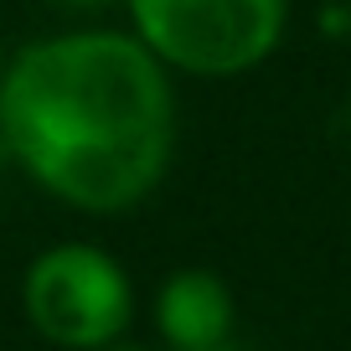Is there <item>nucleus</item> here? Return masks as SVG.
Masks as SVG:
<instances>
[{
  "label": "nucleus",
  "instance_id": "obj_1",
  "mask_svg": "<svg viewBox=\"0 0 351 351\" xmlns=\"http://www.w3.org/2000/svg\"><path fill=\"white\" fill-rule=\"evenodd\" d=\"M0 140L77 212H130L176 150V93L134 36L73 32L26 47L0 83Z\"/></svg>",
  "mask_w": 351,
  "mask_h": 351
},
{
  "label": "nucleus",
  "instance_id": "obj_2",
  "mask_svg": "<svg viewBox=\"0 0 351 351\" xmlns=\"http://www.w3.org/2000/svg\"><path fill=\"white\" fill-rule=\"evenodd\" d=\"M134 42L160 67L238 77L279 47L289 0H124Z\"/></svg>",
  "mask_w": 351,
  "mask_h": 351
},
{
  "label": "nucleus",
  "instance_id": "obj_3",
  "mask_svg": "<svg viewBox=\"0 0 351 351\" xmlns=\"http://www.w3.org/2000/svg\"><path fill=\"white\" fill-rule=\"evenodd\" d=\"M26 320L62 351H109L134 320V285L124 263L93 243H57L36 253L21 285Z\"/></svg>",
  "mask_w": 351,
  "mask_h": 351
},
{
  "label": "nucleus",
  "instance_id": "obj_4",
  "mask_svg": "<svg viewBox=\"0 0 351 351\" xmlns=\"http://www.w3.org/2000/svg\"><path fill=\"white\" fill-rule=\"evenodd\" d=\"M238 300L217 269H176L155 295V326L171 351H217L232 336Z\"/></svg>",
  "mask_w": 351,
  "mask_h": 351
},
{
  "label": "nucleus",
  "instance_id": "obj_5",
  "mask_svg": "<svg viewBox=\"0 0 351 351\" xmlns=\"http://www.w3.org/2000/svg\"><path fill=\"white\" fill-rule=\"evenodd\" d=\"M62 5H109V0H62Z\"/></svg>",
  "mask_w": 351,
  "mask_h": 351
},
{
  "label": "nucleus",
  "instance_id": "obj_6",
  "mask_svg": "<svg viewBox=\"0 0 351 351\" xmlns=\"http://www.w3.org/2000/svg\"><path fill=\"white\" fill-rule=\"evenodd\" d=\"M109 351H145V346H109Z\"/></svg>",
  "mask_w": 351,
  "mask_h": 351
},
{
  "label": "nucleus",
  "instance_id": "obj_7",
  "mask_svg": "<svg viewBox=\"0 0 351 351\" xmlns=\"http://www.w3.org/2000/svg\"><path fill=\"white\" fill-rule=\"evenodd\" d=\"M0 83H5V52H0Z\"/></svg>",
  "mask_w": 351,
  "mask_h": 351
}]
</instances>
